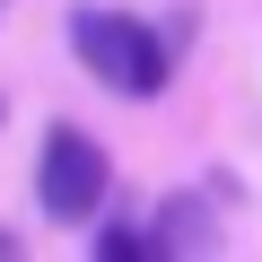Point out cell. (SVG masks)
Returning a JSON list of instances; mask_svg holds the SVG:
<instances>
[{
  "instance_id": "1",
  "label": "cell",
  "mask_w": 262,
  "mask_h": 262,
  "mask_svg": "<svg viewBox=\"0 0 262 262\" xmlns=\"http://www.w3.org/2000/svg\"><path fill=\"white\" fill-rule=\"evenodd\" d=\"M70 53H79L114 96H158V88H166V35L140 27L131 9H79V18H70Z\"/></svg>"
},
{
  "instance_id": "2",
  "label": "cell",
  "mask_w": 262,
  "mask_h": 262,
  "mask_svg": "<svg viewBox=\"0 0 262 262\" xmlns=\"http://www.w3.org/2000/svg\"><path fill=\"white\" fill-rule=\"evenodd\" d=\"M105 184H114L105 149L88 140L79 122H53V131H44V158H35V201H44V219H96Z\"/></svg>"
}]
</instances>
